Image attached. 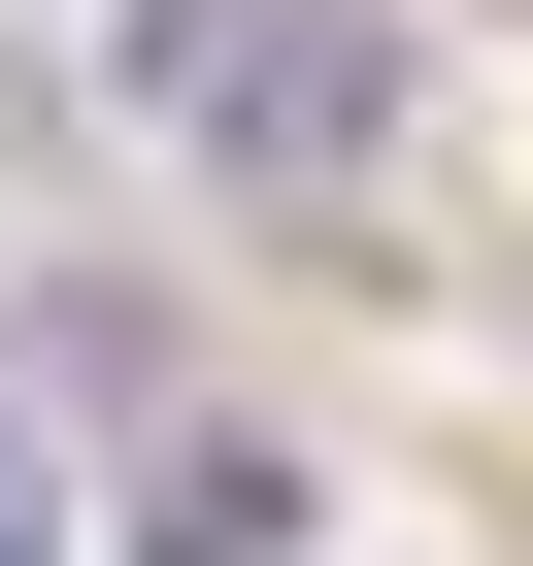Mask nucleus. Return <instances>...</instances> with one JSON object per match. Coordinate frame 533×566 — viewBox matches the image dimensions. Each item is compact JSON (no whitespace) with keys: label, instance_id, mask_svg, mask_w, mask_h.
<instances>
[{"label":"nucleus","instance_id":"nucleus-1","mask_svg":"<svg viewBox=\"0 0 533 566\" xmlns=\"http://www.w3.org/2000/svg\"><path fill=\"white\" fill-rule=\"evenodd\" d=\"M134 101L233 200H367L400 167V0H134Z\"/></svg>","mask_w":533,"mask_h":566},{"label":"nucleus","instance_id":"nucleus-2","mask_svg":"<svg viewBox=\"0 0 533 566\" xmlns=\"http://www.w3.org/2000/svg\"><path fill=\"white\" fill-rule=\"evenodd\" d=\"M134 566H301V467H266V433H167V500H134Z\"/></svg>","mask_w":533,"mask_h":566},{"label":"nucleus","instance_id":"nucleus-3","mask_svg":"<svg viewBox=\"0 0 533 566\" xmlns=\"http://www.w3.org/2000/svg\"><path fill=\"white\" fill-rule=\"evenodd\" d=\"M0 500H34V400H0Z\"/></svg>","mask_w":533,"mask_h":566},{"label":"nucleus","instance_id":"nucleus-4","mask_svg":"<svg viewBox=\"0 0 533 566\" xmlns=\"http://www.w3.org/2000/svg\"><path fill=\"white\" fill-rule=\"evenodd\" d=\"M0 566H34V500H0Z\"/></svg>","mask_w":533,"mask_h":566}]
</instances>
